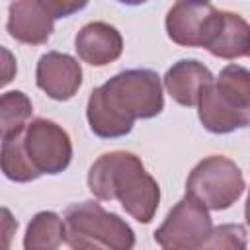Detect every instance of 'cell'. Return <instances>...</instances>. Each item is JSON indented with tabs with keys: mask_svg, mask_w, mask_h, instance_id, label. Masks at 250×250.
<instances>
[{
	"mask_svg": "<svg viewBox=\"0 0 250 250\" xmlns=\"http://www.w3.org/2000/svg\"><path fill=\"white\" fill-rule=\"evenodd\" d=\"M164 107L160 76L150 68H129L92 90L86 117L100 139L131 133L135 119L156 117Z\"/></svg>",
	"mask_w": 250,
	"mask_h": 250,
	"instance_id": "6da1fadb",
	"label": "cell"
},
{
	"mask_svg": "<svg viewBox=\"0 0 250 250\" xmlns=\"http://www.w3.org/2000/svg\"><path fill=\"white\" fill-rule=\"evenodd\" d=\"M90 191L104 201L119 199L121 207L139 223H150L160 201L156 180L139 156L125 150L102 154L88 172Z\"/></svg>",
	"mask_w": 250,
	"mask_h": 250,
	"instance_id": "7a4b0ae2",
	"label": "cell"
},
{
	"mask_svg": "<svg viewBox=\"0 0 250 250\" xmlns=\"http://www.w3.org/2000/svg\"><path fill=\"white\" fill-rule=\"evenodd\" d=\"M72 145L62 127L49 119H33L20 133L2 137V172L12 182H31L43 174L68 168Z\"/></svg>",
	"mask_w": 250,
	"mask_h": 250,
	"instance_id": "3957f363",
	"label": "cell"
},
{
	"mask_svg": "<svg viewBox=\"0 0 250 250\" xmlns=\"http://www.w3.org/2000/svg\"><path fill=\"white\" fill-rule=\"evenodd\" d=\"M199 121L215 135L250 125V70L229 64L213 78L199 98Z\"/></svg>",
	"mask_w": 250,
	"mask_h": 250,
	"instance_id": "277c9868",
	"label": "cell"
},
{
	"mask_svg": "<svg viewBox=\"0 0 250 250\" xmlns=\"http://www.w3.org/2000/svg\"><path fill=\"white\" fill-rule=\"evenodd\" d=\"M64 242L72 248H113L129 250L135 246L131 227L115 213H107L96 201H82L64 211Z\"/></svg>",
	"mask_w": 250,
	"mask_h": 250,
	"instance_id": "5b68a950",
	"label": "cell"
},
{
	"mask_svg": "<svg viewBox=\"0 0 250 250\" xmlns=\"http://www.w3.org/2000/svg\"><path fill=\"white\" fill-rule=\"evenodd\" d=\"M244 191L240 168L227 156H207L195 164L186 182V193L211 211L229 209Z\"/></svg>",
	"mask_w": 250,
	"mask_h": 250,
	"instance_id": "8992f818",
	"label": "cell"
},
{
	"mask_svg": "<svg viewBox=\"0 0 250 250\" xmlns=\"http://www.w3.org/2000/svg\"><path fill=\"white\" fill-rule=\"evenodd\" d=\"M211 232L213 225L207 207L186 193V197L170 209L164 223L154 230V242L168 250L205 248Z\"/></svg>",
	"mask_w": 250,
	"mask_h": 250,
	"instance_id": "52a82bcc",
	"label": "cell"
},
{
	"mask_svg": "<svg viewBox=\"0 0 250 250\" xmlns=\"http://www.w3.org/2000/svg\"><path fill=\"white\" fill-rule=\"evenodd\" d=\"M221 12L209 0H178L166 14V33L182 47H203L211 43Z\"/></svg>",
	"mask_w": 250,
	"mask_h": 250,
	"instance_id": "ba28073f",
	"label": "cell"
},
{
	"mask_svg": "<svg viewBox=\"0 0 250 250\" xmlns=\"http://www.w3.org/2000/svg\"><path fill=\"white\" fill-rule=\"evenodd\" d=\"M37 86L53 100H70L82 84V68L70 55L49 51L41 55L35 70Z\"/></svg>",
	"mask_w": 250,
	"mask_h": 250,
	"instance_id": "9c48e42d",
	"label": "cell"
},
{
	"mask_svg": "<svg viewBox=\"0 0 250 250\" xmlns=\"http://www.w3.org/2000/svg\"><path fill=\"white\" fill-rule=\"evenodd\" d=\"M74 49L84 62L92 66H105L119 59L123 51V37L113 25L105 21H92L78 31Z\"/></svg>",
	"mask_w": 250,
	"mask_h": 250,
	"instance_id": "30bf717a",
	"label": "cell"
},
{
	"mask_svg": "<svg viewBox=\"0 0 250 250\" xmlns=\"http://www.w3.org/2000/svg\"><path fill=\"white\" fill-rule=\"evenodd\" d=\"M8 33L21 43L41 45L53 33V18L45 12L39 0H18L8 12Z\"/></svg>",
	"mask_w": 250,
	"mask_h": 250,
	"instance_id": "8fae6325",
	"label": "cell"
},
{
	"mask_svg": "<svg viewBox=\"0 0 250 250\" xmlns=\"http://www.w3.org/2000/svg\"><path fill=\"white\" fill-rule=\"evenodd\" d=\"M211 80L213 74L205 64L193 59H182L172 68H168L164 76V86L176 104L193 107L199 104L201 92Z\"/></svg>",
	"mask_w": 250,
	"mask_h": 250,
	"instance_id": "7c38bea8",
	"label": "cell"
},
{
	"mask_svg": "<svg viewBox=\"0 0 250 250\" xmlns=\"http://www.w3.org/2000/svg\"><path fill=\"white\" fill-rule=\"evenodd\" d=\"M207 51L219 59H238L250 55V23L232 12H221L219 27L207 45Z\"/></svg>",
	"mask_w": 250,
	"mask_h": 250,
	"instance_id": "4fadbf2b",
	"label": "cell"
},
{
	"mask_svg": "<svg viewBox=\"0 0 250 250\" xmlns=\"http://www.w3.org/2000/svg\"><path fill=\"white\" fill-rule=\"evenodd\" d=\"M64 234H66L64 221H61V217L53 211H43L31 219L23 246H25V250L57 248L59 244H62Z\"/></svg>",
	"mask_w": 250,
	"mask_h": 250,
	"instance_id": "5bb4252c",
	"label": "cell"
},
{
	"mask_svg": "<svg viewBox=\"0 0 250 250\" xmlns=\"http://www.w3.org/2000/svg\"><path fill=\"white\" fill-rule=\"evenodd\" d=\"M31 115V102L23 92H6L0 100V125L2 137L12 133H20L27 127V119Z\"/></svg>",
	"mask_w": 250,
	"mask_h": 250,
	"instance_id": "9a60e30c",
	"label": "cell"
},
{
	"mask_svg": "<svg viewBox=\"0 0 250 250\" xmlns=\"http://www.w3.org/2000/svg\"><path fill=\"white\" fill-rule=\"evenodd\" d=\"M246 230L240 225H221L213 229L205 248H244Z\"/></svg>",
	"mask_w": 250,
	"mask_h": 250,
	"instance_id": "2e32d148",
	"label": "cell"
},
{
	"mask_svg": "<svg viewBox=\"0 0 250 250\" xmlns=\"http://www.w3.org/2000/svg\"><path fill=\"white\" fill-rule=\"evenodd\" d=\"M88 2L90 0H39V4L45 8V12L53 20L68 18V16L80 12L82 8H86Z\"/></svg>",
	"mask_w": 250,
	"mask_h": 250,
	"instance_id": "e0dca14e",
	"label": "cell"
},
{
	"mask_svg": "<svg viewBox=\"0 0 250 250\" xmlns=\"http://www.w3.org/2000/svg\"><path fill=\"white\" fill-rule=\"evenodd\" d=\"M244 219H246V225L250 227V191H248V199H246V207H244Z\"/></svg>",
	"mask_w": 250,
	"mask_h": 250,
	"instance_id": "ac0fdd59",
	"label": "cell"
},
{
	"mask_svg": "<svg viewBox=\"0 0 250 250\" xmlns=\"http://www.w3.org/2000/svg\"><path fill=\"white\" fill-rule=\"evenodd\" d=\"M121 4H127V6H139V4H145L146 0H117Z\"/></svg>",
	"mask_w": 250,
	"mask_h": 250,
	"instance_id": "d6986e66",
	"label": "cell"
}]
</instances>
